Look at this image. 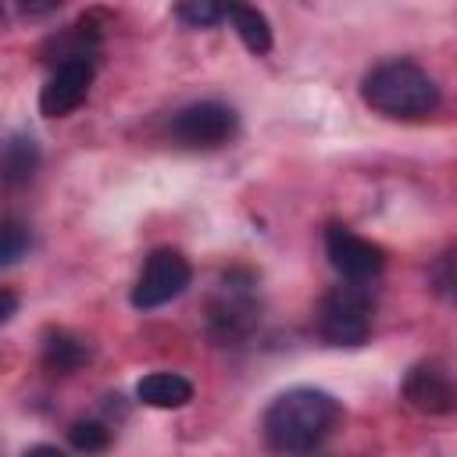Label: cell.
I'll return each mask as SVG.
<instances>
[{
    "label": "cell",
    "mask_w": 457,
    "mask_h": 457,
    "mask_svg": "<svg viewBox=\"0 0 457 457\" xmlns=\"http://www.w3.org/2000/svg\"><path fill=\"white\" fill-rule=\"evenodd\" d=\"M339 418H343V407L332 393L300 386V389L278 393L268 403L261 418V432L268 446L278 453H311L332 436Z\"/></svg>",
    "instance_id": "cell-1"
},
{
    "label": "cell",
    "mask_w": 457,
    "mask_h": 457,
    "mask_svg": "<svg viewBox=\"0 0 457 457\" xmlns=\"http://www.w3.org/2000/svg\"><path fill=\"white\" fill-rule=\"evenodd\" d=\"M361 96L386 118H425L439 107V86L432 75L403 57L375 64L361 82Z\"/></svg>",
    "instance_id": "cell-2"
},
{
    "label": "cell",
    "mask_w": 457,
    "mask_h": 457,
    "mask_svg": "<svg viewBox=\"0 0 457 457\" xmlns=\"http://www.w3.org/2000/svg\"><path fill=\"white\" fill-rule=\"evenodd\" d=\"M261 321V303L253 293V275L246 268H232L221 275L207 300V332L218 343H243Z\"/></svg>",
    "instance_id": "cell-3"
},
{
    "label": "cell",
    "mask_w": 457,
    "mask_h": 457,
    "mask_svg": "<svg viewBox=\"0 0 457 457\" xmlns=\"http://www.w3.org/2000/svg\"><path fill=\"white\" fill-rule=\"evenodd\" d=\"M375 300L364 282L336 286L318 303V332L332 346H361L371 336Z\"/></svg>",
    "instance_id": "cell-4"
},
{
    "label": "cell",
    "mask_w": 457,
    "mask_h": 457,
    "mask_svg": "<svg viewBox=\"0 0 457 457\" xmlns=\"http://www.w3.org/2000/svg\"><path fill=\"white\" fill-rule=\"evenodd\" d=\"M168 132L182 146L211 150V146H221V143L232 139V132H236V111L228 104H218V100H196V104H189V107H182V111L171 114Z\"/></svg>",
    "instance_id": "cell-5"
},
{
    "label": "cell",
    "mask_w": 457,
    "mask_h": 457,
    "mask_svg": "<svg viewBox=\"0 0 457 457\" xmlns=\"http://www.w3.org/2000/svg\"><path fill=\"white\" fill-rule=\"evenodd\" d=\"M189 278H193L189 261H186L179 250L161 246V250H154V253L146 257V264H143V271H139V278H136V286H132V307L154 311V307L175 300V296L189 286Z\"/></svg>",
    "instance_id": "cell-6"
},
{
    "label": "cell",
    "mask_w": 457,
    "mask_h": 457,
    "mask_svg": "<svg viewBox=\"0 0 457 457\" xmlns=\"http://www.w3.org/2000/svg\"><path fill=\"white\" fill-rule=\"evenodd\" d=\"M325 253H328V264L346 282H368L386 268L382 246L364 239V236H357L346 225H328L325 228Z\"/></svg>",
    "instance_id": "cell-7"
},
{
    "label": "cell",
    "mask_w": 457,
    "mask_h": 457,
    "mask_svg": "<svg viewBox=\"0 0 457 457\" xmlns=\"http://www.w3.org/2000/svg\"><path fill=\"white\" fill-rule=\"evenodd\" d=\"M93 86V61L89 57H79V61H64L54 68V75L46 79L43 93H39V111L46 118H64L71 114L86 93Z\"/></svg>",
    "instance_id": "cell-8"
},
{
    "label": "cell",
    "mask_w": 457,
    "mask_h": 457,
    "mask_svg": "<svg viewBox=\"0 0 457 457\" xmlns=\"http://www.w3.org/2000/svg\"><path fill=\"white\" fill-rule=\"evenodd\" d=\"M403 400L421 414H450L453 411V382L439 364H414L403 378Z\"/></svg>",
    "instance_id": "cell-9"
},
{
    "label": "cell",
    "mask_w": 457,
    "mask_h": 457,
    "mask_svg": "<svg viewBox=\"0 0 457 457\" xmlns=\"http://www.w3.org/2000/svg\"><path fill=\"white\" fill-rule=\"evenodd\" d=\"M136 396L139 403L146 407H157V411H175V407H186L193 400V382L175 375V371H150L139 378L136 386Z\"/></svg>",
    "instance_id": "cell-10"
},
{
    "label": "cell",
    "mask_w": 457,
    "mask_h": 457,
    "mask_svg": "<svg viewBox=\"0 0 457 457\" xmlns=\"http://www.w3.org/2000/svg\"><path fill=\"white\" fill-rule=\"evenodd\" d=\"M39 168V146L32 136L14 132L0 139V182L4 186H21L36 175Z\"/></svg>",
    "instance_id": "cell-11"
},
{
    "label": "cell",
    "mask_w": 457,
    "mask_h": 457,
    "mask_svg": "<svg viewBox=\"0 0 457 457\" xmlns=\"http://www.w3.org/2000/svg\"><path fill=\"white\" fill-rule=\"evenodd\" d=\"M89 361V346L71 332H50L43 339V364L54 375H71Z\"/></svg>",
    "instance_id": "cell-12"
},
{
    "label": "cell",
    "mask_w": 457,
    "mask_h": 457,
    "mask_svg": "<svg viewBox=\"0 0 457 457\" xmlns=\"http://www.w3.org/2000/svg\"><path fill=\"white\" fill-rule=\"evenodd\" d=\"M225 18L232 21V29L239 32L243 46L250 54H268L271 50V25L268 18L257 11V7H246V4H228L225 7Z\"/></svg>",
    "instance_id": "cell-13"
},
{
    "label": "cell",
    "mask_w": 457,
    "mask_h": 457,
    "mask_svg": "<svg viewBox=\"0 0 457 457\" xmlns=\"http://www.w3.org/2000/svg\"><path fill=\"white\" fill-rule=\"evenodd\" d=\"M29 246H32L29 225L18 221V218H4V221H0V268L21 261V257L29 253Z\"/></svg>",
    "instance_id": "cell-14"
},
{
    "label": "cell",
    "mask_w": 457,
    "mask_h": 457,
    "mask_svg": "<svg viewBox=\"0 0 457 457\" xmlns=\"http://www.w3.org/2000/svg\"><path fill=\"white\" fill-rule=\"evenodd\" d=\"M68 439H71V446L79 453H100L111 443V428L104 421H75L68 428Z\"/></svg>",
    "instance_id": "cell-15"
},
{
    "label": "cell",
    "mask_w": 457,
    "mask_h": 457,
    "mask_svg": "<svg viewBox=\"0 0 457 457\" xmlns=\"http://www.w3.org/2000/svg\"><path fill=\"white\" fill-rule=\"evenodd\" d=\"M175 14L182 21H189L193 29H207V25H218L225 18V7L221 4H207V0H193V4H179Z\"/></svg>",
    "instance_id": "cell-16"
},
{
    "label": "cell",
    "mask_w": 457,
    "mask_h": 457,
    "mask_svg": "<svg viewBox=\"0 0 457 457\" xmlns=\"http://www.w3.org/2000/svg\"><path fill=\"white\" fill-rule=\"evenodd\" d=\"M18 314V293L14 289H0V325L11 321Z\"/></svg>",
    "instance_id": "cell-17"
},
{
    "label": "cell",
    "mask_w": 457,
    "mask_h": 457,
    "mask_svg": "<svg viewBox=\"0 0 457 457\" xmlns=\"http://www.w3.org/2000/svg\"><path fill=\"white\" fill-rule=\"evenodd\" d=\"M439 293H450V286H453V278H450V253L443 257V264H439Z\"/></svg>",
    "instance_id": "cell-18"
},
{
    "label": "cell",
    "mask_w": 457,
    "mask_h": 457,
    "mask_svg": "<svg viewBox=\"0 0 457 457\" xmlns=\"http://www.w3.org/2000/svg\"><path fill=\"white\" fill-rule=\"evenodd\" d=\"M25 457H68V453H61L57 446H32Z\"/></svg>",
    "instance_id": "cell-19"
}]
</instances>
